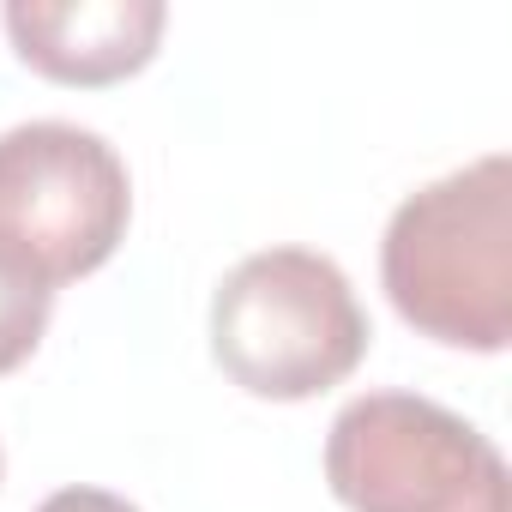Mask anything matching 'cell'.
Instances as JSON below:
<instances>
[{"mask_svg": "<svg viewBox=\"0 0 512 512\" xmlns=\"http://www.w3.org/2000/svg\"><path fill=\"white\" fill-rule=\"evenodd\" d=\"M380 284L434 344L500 356L512 344V157L488 151L416 187L380 241Z\"/></svg>", "mask_w": 512, "mask_h": 512, "instance_id": "cell-1", "label": "cell"}, {"mask_svg": "<svg viewBox=\"0 0 512 512\" xmlns=\"http://www.w3.org/2000/svg\"><path fill=\"white\" fill-rule=\"evenodd\" d=\"M0 25L31 73L97 91L151 67L169 13L163 0H13Z\"/></svg>", "mask_w": 512, "mask_h": 512, "instance_id": "cell-5", "label": "cell"}, {"mask_svg": "<svg viewBox=\"0 0 512 512\" xmlns=\"http://www.w3.org/2000/svg\"><path fill=\"white\" fill-rule=\"evenodd\" d=\"M326 482L350 512H512L500 446L416 392H362L326 434Z\"/></svg>", "mask_w": 512, "mask_h": 512, "instance_id": "cell-4", "label": "cell"}, {"mask_svg": "<svg viewBox=\"0 0 512 512\" xmlns=\"http://www.w3.org/2000/svg\"><path fill=\"white\" fill-rule=\"evenodd\" d=\"M37 512H139V506L121 500V494H109V488H61V494H49Z\"/></svg>", "mask_w": 512, "mask_h": 512, "instance_id": "cell-7", "label": "cell"}, {"mask_svg": "<svg viewBox=\"0 0 512 512\" xmlns=\"http://www.w3.org/2000/svg\"><path fill=\"white\" fill-rule=\"evenodd\" d=\"M211 356L241 392L302 404L356 374L368 356V314L338 260L314 247H266L217 284Z\"/></svg>", "mask_w": 512, "mask_h": 512, "instance_id": "cell-2", "label": "cell"}, {"mask_svg": "<svg viewBox=\"0 0 512 512\" xmlns=\"http://www.w3.org/2000/svg\"><path fill=\"white\" fill-rule=\"evenodd\" d=\"M49 308H55V296L43 284H31L25 272H13L0 260V374L31 362V350L49 332Z\"/></svg>", "mask_w": 512, "mask_h": 512, "instance_id": "cell-6", "label": "cell"}, {"mask_svg": "<svg viewBox=\"0 0 512 512\" xmlns=\"http://www.w3.org/2000/svg\"><path fill=\"white\" fill-rule=\"evenodd\" d=\"M127 217L133 181L103 133L73 121H25L0 133V260L49 296L109 260Z\"/></svg>", "mask_w": 512, "mask_h": 512, "instance_id": "cell-3", "label": "cell"}]
</instances>
